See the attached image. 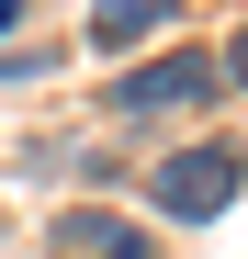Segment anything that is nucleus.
Returning a JSON list of instances; mask_svg holds the SVG:
<instances>
[{"mask_svg": "<svg viewBox=\"0 0 248 259\" xmlns=\"http://www.w3.org/2000/svg\"><path fill=\"white\" fill-rule=\"evenodd\" d=\"M147 203H158V214H215V203H237V147H181V158H158Z\"/></svg>", "mask_w": 248, "mask_h": 259, "instance_id": "f257e3e1", "label": "nucleus"}, {"mask_svg": "<svg viewBox=\"0 0 248 259\" xmlns=\"http://www.w3.org/2000/svg\"><path fill=\"white\" fill-rule=\"evenodd\" d=\"M192 102H215V68H203V57H158V68H136V79H124V113H192Z\"/></svg>", "mask_w": 248, "mask_h": 259, "instance_id": "f03ea898", "label": "nucleus"}, {"mask_svg": "<svg viewBox=\"0 0 248 259\" xmlns=\"http://www.w3.org/2000/svg\"><path fill=\"white\" fill-rule=\"evenodd\" d=\"M57 248H68V259H147V226H124V214H91V203H79V214H57Z\"/></svg>", "mask_w": 248, "mask_h": 259, "instance_id": "7ed1b4c3", "label": "nucleus"}, {"mask_svg": "<svg viewBox=\"0 0 248 259\" xmlns=\"http://www.w3.org/2000/svg\"><path fill=\"white\" fill-rule=\"evenodd\" d=\"M158 23H170V0H102V12H91V46H147Z\"/></svg>", "mask_w": 248, "mask_h": 259, "instance_id": "20e7f679", "label": "nucleus"}, {"mask_svg": "<svg viewBox=\"0 0 248 259\" xmlns=\"http://www.w3.org/2000/svg\"><path fill=\"white\" fill-rule=\"evenodd\" d=\"M226 79H237V91H248V34H237V46H226Z\"/></svg>", "mask_w": 248, "mask_h": 259, "instance_id": "39448f33", "label": "nucleus"}, {"mask_svg": "<svg viewBox=\"0 0 248 259\" xmlns=\"http://www.w3.org/2000/svg\"><path fill=\"white\" fill-rule=\"evenodd\" d=\"M12 23H23V0H0V34H12Z\"/></svg>", "mask_w": 248, "mask_h": 259, "instance_id": "423d86ee", "label": "nucleus"}]
</instances>
